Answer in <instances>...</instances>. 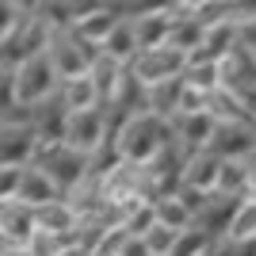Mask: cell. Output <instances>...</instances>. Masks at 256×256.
Returning a JSON list of instances; mask_svg holds the SVG:
<instances>
[{
  "instance_id": "25",
  "label": "cell",
  "mask_w": 256,
  "mask_h": 256,
  "mask_svg": "<svg viewBox=\"0 0 256 256\" xmlns=\"http://www.w3.org/2000/svg\"><path fill=\"white\" fill-rule=\"evenodd\" d=\"M157 226V210H153V203H130V210H126V218H122V234L126 237H146Z\"/></svg>"
},
{
  "instance_id": "19",
  "label": "cell",
  "mask_w": 256,
  "mask_h": 256,
  "mask_svg": "<svg viewBox=\"0 0 256 256\" xmlns=\"http://www.w3.org/2000/svg\"><path fill=\"white\" fill-rule=\"evenodd\" d=\"M122 69L126 65H118V62H111L104 50H100V58L92 62V69H88V80L96 84V92H100V104H111V96H115V88H118V80H122Z\"/></svg>"
},
{
  "instance_id": "16",
  "label": "cell",
  "mask_w": 256,
  "mask_h": 256,
  "mask_svg": "<svg viewBox=\"0 0 256 256\" xmlns=\"http://www.w3.org/2000/svg\"><path fill=\"white\" fill-rule=\"evenodd\" d=\"M100 50H104L111 62H118V65H130V62H134V58L142 54L138 50V34H134V20L122 16V20L115 23V31L100 42Z\"/></svg>"
},
{
  "instance_id": "26",
  "label": "cell",
  "mask_w": 256,
  "mask_h": 256,
  "mask_svg": "<svg viewBox=\"0 0 256 256\" xmlns=\"http://www.w3.org/2000/svg\"><path fill=\"white\" fill-rule=\"evenodd\" d=\"M218 245L210 234H203L199 226H192V230H184L180 237H176V245H172V256H210V248Z\"/></svg>"
},
{
  "instance_id": "15",
  "label": "cell",
  "mask_w": 256,
  "mask_h": 256,
  "mask_svg": "<svg viewBox=\"0 0 256 256\" xmlns=\"http://www.w3.org/2000/svg\"><path fill=\"white\" fill-rule=\"evenodd\" d=\"M218 172H222V160L214 157L210 150H203V153H195V157H188L180 184H188V188H195V192H203V195H214L218 192Z\"/></svg>"
},
{
  "instance_id": "10",
  "label": "cell",
  "mask_w": 256,
  "mask_h": 256,
  "mask_svg": "<svg viewBox=\"0 0 256 256\" xmlns=\"http://www.w3.org/2000/svg\"><path fill=\"white\" fill-rule=\"evenodd\" d=\"M38 153V138L31 126L0 122V168H27Z\"/></svg>"
},
{
  "instance_id": "12",
  "label": "cell",
  "mask_w": 256,
  "mask_h": 256,
  "mask_svg": "<svg viewBox=\"0 0 256 256\" xmlns=\"http://www.w3.org/2000/svg\"><path fill=\"white\" fill-rule=\"evenodd\" d=\"M34 210L23 203H0V237L8 241L12 248H27V241L34 237Z\"/></svg>"
},
{
  "instance_id": "27",
  "label": "cell",
  "mask_w": 256,
  "mask_h": 256,
  "mask_svg": "<svg viewBox=\"0 0 256 256\" xmlns=\"http://www.w3.org/2000/svg\"><path fill=\"white\" fill-rule=\"evenodd\" d=\"M226 241H256V203H241V210L234 214V226Z\"/></svg>"
},
{
  "instance_id": "9",
  "label": "cell",
  "mask_w": 256,
  "mask_h": 256,
  "mask_svg": "<svg viewBox=\"0 0 256 256\" xmlns=\"http://www.w3.org/2000/svg\"><path fill=\"white\" fill-rule=\"evenodd\" d=\"M65 122H69V107L62 104L58 92L50 100H42L38 107H31V130H34V138H38V146H62Z\"/></svg>"
},
{
  "instance_id": "23",
  "label": "cell",
  "mask_w": 256,
  "mask_h": 256,
  "mask_svg": "<svg viewBox=\"0 0 256 256\" xmlns=\"http://www.w3.org/2000/svg\"><path fill=\"white\" fill-rule=\"evenodd\" d=\"M184 84L195 88V92H203V96H214V92L222 88V69H218L214 62H188Z\"/></svg>"
},
{
  "instance_id": "33",
  "label": "cell",
  "mask_w": 256,
  "mask_h": 256,
  "mask_svg": "<svg viewBox=\"0 0 256 256\" xmlns=\"http://www.w3.org/2000/svg\"><path fill=\"white\" fill-rule=\"evenodd\" d=\"M118 256H150V248H146V241H142V237H126V241H122V248H118Z\"/></svg>"
},
{
  "instance_id": "24",
  "label": "cell",
  "mask_w": 256,
  "mask_h": 256,
  "mask_svg": "<svg viewBox=\"0 0 256 256\" xmlns=\"http://www.w3.org/2000/svg\"><path fill=\"white\" fill-rule=\"evenodd\" d=\"M248 176L245 160H222V172H218V195H234V199H245L248 195Z\"/></svg>"
},
{
  "instance_id": "13",
  "label": "cell",
  "mask_w": 256,
  "mask_h": 256,
  "mask_svg": "<svg viewBox=\"0 0 256 256\" xmlns=\"http://www.w3.org/2000/svg\"><path fill=\"white\" fill-rule=\"evenodd\" d=\"M168 31H172V23L168 16L160 12V4H142V12L134 16V34H138V50H160V46L168 42Z\"/></svg>"
},
{
  "instance_id": "29",
  "label": "cell",
  "mask_w": 256,
  "mask_h": 256,
  "mask_svg": "<svg viewBox=\"0 0 256 256\" xmlns=\"http://www.w3.org/2000/svg\"><path fill=\"white\" fill-rule=\"evenodd\" d=\"M62 248H65V237H54V234H46V230H34V237L27 241L23 252L27 256H58Z\"/></svg>"
},
{
  "instance_id": "36",
  "label": "cell",
  "mask_w": 256,
  "mask_h": 256,
  "mask_svg": "<svg viewBox=\"0 0 256 256\" xmlns=\"http://www.w3.org/2000/svg\"><path fill=\"white\" fill-rule=\"evenodd\" d=\"M8 252H12V245L4 241V237H0V256H8Z\"/></svg>"
},
{
  "instance_id": "8",
  "label": "cell",
  "mask_w": 256,
  "mask_h": 256,
  "mask_svg": "<svg viewBox=\"0 0 256 256\" xmlns=\"http://www.w3.org/2000/svg\"><path fill=\"white\" fill-rule=\"evenodd\" d=\"M168 130H172V146H176L184 157H195V153H203L206 146H210L214 118L210 115H172Z\"/></svg>"
},
{
  "instance_id": "11",
  "label": "cell",
  "mask_w": 256,
  "mask_h": 256,
  "mask_svg": "<svg viewBox=\"0 0 256 256\" xmlns=\"http://www.w3.org/2000/svg\"><path fill=\"white\" fill-rule=\"evenodd\" d=\"M241 203H245V199H234V195H218L214 192L210 199H206L203 214L195 218V226H199L203 234H210L214 241H226L230 226H234V214L241 210Z\"/></svg>"
},
{
  "instance_id": "28",
  "label": "cell",
  "mask_w": 256,
  "mask_h": 256,
  "mask_svg": "<svg viewBox=\"0 0 256 256\" xmlns=\"http://www.w3.org/2000/svg\"><path fill=\"white\" fill-rule=\"evenodd\" d=\"M176 230H164V226H153L150 234L142 237L146 241V248H150V256H172V245H176Z\"/></svg>"
},
{
  "instance_id": "30",
  "label": "cell",
  "mask_w": 256,
  "mask_h": 256,
  "mask_svg": "<svg viewBox=\"0 0 256 256\" xmlns=\"http://www.w3.org/2000/svg\"><path fill=\"white\" fill-rule=\"evenodd\" d=\"M206 100H210V96H203V92H195V88H188V84H184L176 115H206Z\"/></svg>"
},
{
  "instance_id": "5",
  "label": "cell",
  "mask_w": 256,
  "mask_h": 256,
  "mask_svg": "<svg viewBox=\"0 0 256 256\" xmlns=\"http://www.w3.org/2000/svg\"><path fill=\"white\" fill-rule=\"evenodd\" d=\"M107 142V111L104 107H92V111H73L69 122H65V142L73 153H84V157H96Z\"/></svg>"
},
{
  "instance_id": "6",
  "label": "cell",
  "mask_w": 256,
  "mask_h": 256,
  "mask_svg": "<svg viewBox=\"0 0 256 256\" xmlns=\"http://www.w3.org/2000/svg\"><path fill=\"white\" fill-rule=\"evenodd\" d=\"M206 150L218 160H248L256 153V126L248 122H214L210 146Z\"/></svg>"
},
{
  "instance_id": "20",
  "label": "cell",
  "mask_w": 256,
  "mask_h": 256,
  "mask_svg": "<svg viewBox=\"0 0 256 256\" xmlns=\"http://www.w3.org/2000/svg\"><path fill=\"white\" fill-rule=\"evenodd\" d=\"M58 96H62V104L69 107V115H73V111H92V107H104V104H100L96 84H92L88 76L62 80V84H58Z\"/></svg>"
},
{
  "instance_id": "38",
  "label": "cell",
  "mask_w": 256,
  "mask_h": 256,
  "mask_svg": "<svg viewBox=\"0 0 256 256\" xmlns=\"http://www.w3.org/2000/svg\"><path fill=\"white\" fill-rule=\"evenodd\" d=\"M252 118H256V107H252Z\"/></svg>"
},
{
  "instance_id": "3",
  "label": "cell",
  "mask_w": 256,
  "mask_h": 256,
  "mask_svg": "<svg viewBox=\"0 0 256 256\" xmlns=\"http://www.w3.org/2000/svg\"><path fill=\"white\" fill-rule=\"evenodd\" d=\"M31 164H34V168H42L46 176H50V184L58 188L62 199H69V195H73L76 188L92 176V157L73 153L69 146H38V153H34Z\"/></svg>"
},
{
  "instance_id": "34",
  "label": "cell",
  "mask_w": 256,
  "mask_h": 256,
  "mask_svg": "<svg viewBox=\"0 0 256 256\" xmlns=\"http://www.w3.org/2000/svg\"><path fill=\"white\" fill-rule=\"evenodd\" d=\"M58 256H84V252H80V248H76V245H65V248H62V252H58Z\"/></svg>"
},
{
  "instance_id": "14",
  "label": "cell",
  "mask_w": 256,
  "mask_h": 256,
  "mask_svg": "<svg viewBox=\"0 0 256 256\" xmlns=\"http://www.w3.org/2000/svg\"><path fill=\"white\" fill-rule=\"evenodd\" d=\"M62 195H58V188L50 184V176H46L42 168H34V164H27L20 176V192H16V203L31 206V210H38V206L46 203H58Z\"/></svg>"
},
{
  "instance_id": "18",
  "label": "cell",
  "mask_w": 256,
  "mask_h": 256,
  "mask_svg": "<svg viewBox=\"0 0 256 256\" xmlns=\"http://www.w3.org/2000/svg\"><path fill=\"white\" fill-rule=\"evenodd\" d=\"M203 34H206V27H203V20H199V16H184V20L172 23L168 42H164V46H172V50L184 54V58H192V54L203 46Z\"/></svg>"
},
{
  "instance_id": "37",
  "label": "cell",
  "mask_w": 256,
  "mask_h": 256,
  "mask_svg": "<svg viewBox=\"0 0 256 256\" xmlns=\"http://www.w3.org/2000/svg\"><path fill=\"white\" fill-rule=\"evenodd\" d=\"M8 256H27V252H23V248H12V252Z\"/></svg>"
},
{
  "instance_id": "35",
  "label": "cell",
  "mask_w": 256,
  "mask_h": 256,
  "mask_svg": "<svg viewBox=\"0 0 256 256\" xmlns=\"http://www.w3.org/2000/svg\"><path fill=\"white\" fill-rule=\"evenodd\" d=\"M245 203H256V180L248 184V195H245Z\"/></svg>"
},
{
  "instance_id": "31",
  "label": "cell",
  "mask_w": 256,
  "mask_h": 256,
  "mask_svg": "<svg viewBox=\"0 0 256 256\" xmlns=\"http://www.w3.org/2000/svg\"><path fill=\"white\" fill-rule=\"evenodd\" d=\"M23 20V4H8V0H0V42L8 38Z\"/></svg>"
},
{
  "instance_id": "7",
  "label": "cell",
  "mask_w": 256,
  "mask_h": 256,
  "mask_svg": "<svg viewBox=\"0 0 256 256\" xmlns=\"http://www.w3.org/2000/svg\"><path fill=\"white\" fill-rule=\"evenodd\" d=\"M130 69H134V76H138L146 88H153V84H164V80H176V76H184V69H188V58H184V54H176L172 46H160V50L138 54V58L130 62Z\"/></svg>"
},
{
  "instance_id": "22",
  "label": "cell",
  "mask_w": 256,
  "mask_h": 256,
  "mask_svg": "<svg viewBox=\"0 0 256 256\" xmlns=\"http://www.w3.org/2000/svg\"><path fill=\"white\" fill-rule=\"evenodd\" d=\"M153 210H157V226H164V230H176V234H184V230H192V226H195V214L188 210V206H184L176 195H164V199H157V203H153Z\"/></svg>"
},
{
  "instance_id": "2",
  "label": "cell",
  "mask_w": 256,
  "mask_h": 256,
  "mask_svg": "<svg viewBox=\"0 0 256 256\" xmlns=\"http://www.w3.org/2000/svg\"><path fill=\"white\" fill-rule=\"evenodd\" d=\"M46 58H50L58 80H76V76H88L92 62L100 58V46L88 42V38H80L73 27H54Z\"/></svg>"
},
{
  "instance_id": "4",
  "label": "cell",
  "mask_w": 256,
  "mask_h": 256,
  "mask_svg": "<svg viewBox=\"0 0 256 256\" xmlns=\"http://www.w3.org/2000/svg\"><path fill=\"white\" fill-rule=\"evenodd\" d=\"M12 80H16V104H23V107H38L42 100H50L54 92H58V84H62L46 54L27 58V62L12 73Z\"/></svg>"
},
{
  "instance_id": "32",
  "label": "cell",
  "mask_w": 256,
  "mask_h": 256,
  "mask_svg": "<svg viewBox=\"0 0 256 256\" xmlns=\"http://www.w3.org/2000/svg\"><path fill=\"white\" fill-rule=\"evenodd\" d=\"M20 176H23V168H0V203H12V199H16Z\"/></svg>"
},
{
  "instance_id": "17",
  "label": "cell",
  "mask_w": 256,
  "mask_h": 256,
  "mask_svg": "<svg viewBox=\"0 0 256 256\" xmlns=\"http://www.w3.org/2000/svg\"><path fill=\"white\" fill-rule=\"evenodd\" d=\"M34 226L38 230H46V234H54V237H73V230L80 226V218H76V210L65 199H58V203H46V206H38L34 210Z\"/></svg>"
},
{
  "instance_id": "21",
  "label": "cell",
  "mask_w": 256,
  "mask_h": 256,
  "mask_svg": "<svg viewBox=\"0 0 256 256\" xmlns=\"http://www.w3.org/2000/svg\"><path fill=\"white\" fill-rule=\"evenodd\" d=\"M180 92H184V76L164 80V84H153L150 88V115L168 122V118L176 115V107H180Z\"/></svg>"
},
{
  "instance_id": "1",
  "label": "cell",
  "mask_w": 256,
  "mask_h": 256,
  "mask_svg": "<svg viewBox=\"0 0 256 256\" xmlns=\"http://www.w3.org/2000/svg\"><path fill=\"white\" fill-rule=\"evenodd\" d=\"M168 142H172V130H168V122L157 118V115L130 118L126 126L115 134L118 157L126 160V164H134V168H146L150 160H157L160 153L168 150Z\"/></svg>"
}]
</instances>
